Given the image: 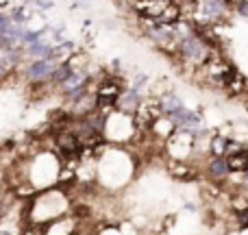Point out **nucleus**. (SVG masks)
Listing matches in <instances>:
<instances>
[{
    "label": "nucleus",
    "mask_w": 248,
    "mask_h": 235,
    "mask_svg": "<svg viewBox=\"0 0 248 235\" xmlns=\"http://www.w3.org/2000/svg\"><path fill=\"white\" fill-rule=\"evenodd\" d=\"M57 70V63L52 59H42V61H31L24 70V77L31 85H50V78Z\"/></svg>",
    "instance_id": "obj_3"
},
{
    "label": "nucleus",
    "mask_w": 248,
    "mask_h": 235,
    "mask_svg": "<svg viewBox=\"0 0 248 235\" xmlns=\"http://www.w3.org/2000/svg\"><path fill=\"white\" fill-rule=\"evenodd\" d=\"M50 52H52V44H48L46 39L37 44H31V46L24 48V57H31L33 61H42V59H50Z\"/></svg>",
    "instance_id": "obj_11"
},
{
    "label": "nucleus",
    "mask_w": 248,
    "mask_h": 235,
    "mask_svg": "<svg viewBox=\"0 0 248 235\" xmlns=\"http://www.w3.org/2000/svg\"><path fill=\"white\" fill-rule=\"evenodd\" d=\"M144 94H141V90H135V87H126V92L120 96V100L116 103V111L124 113V116H131L135 118L137 111L141 109V105H144Z\"/></svg>",
    "instance_id": "obj_4"
},
{
    "label": "nucleus",
    "mask_w": 248,
    "mask_h": 235,
    "mask_svg": "<svg viewBox=\"0 0 248 235\" xmlns=\"http://www.w3.org/2000/svg\"><path fill=\"white\" fill-rule=\"evenodd\" d=\"M168 172H170V176L174 181H192L196 176V170L187 161H170L168 163Z\"/></svg>",
    "instance_id": "obj_8"
},
{
    "label": "nucleus",
    "mask_w": 248,
    "mask_h": 235,
    "mask_svg": "<svg viewBox=\"0 0 248 235\" xmlns=\"http://www.w3.org/2000/svg\"><path fill=\"white\" fill-rule=\"evenodd\" d=\"M11 16L9 13H0V35H7L9 26H11Z\"/></svg>",
    "instance_id": "obj_13"
},
{
    "label": "nucleus",
    "mask_w": 248,
    "mask_h": 235,
    "mask_svg": "<svg viewBox=\"0 0 248 235\" xmlns=\"http://www.w3.org/2000/svg\"><path fill=\"white\" fill-rule=\"evenodd\" d=\"M229 146H231V137L227 135H214L209 141V155L211 157H227Z\"/></svg>",
    "instance_id": "obj_12"
},
{
    "label": "nucleus",
    "mask_w": 248,
    "mask_h": 235,
    "mask_svg": "<svg viewBox=\"0 0 248 235\" xmlns=\"http://www.w3.org/2000/svg\"><path fill=\"white\" fill-rule=\"evenodd\" d=\"M229 11V0H201V16L207 20V24L220 22Z\"/></svg>",
    "instance_id": "obj_5"
},
{
    "label": "nucleus",
    "mask_w": 248,
    "mask_h": 235,
    "mask_svg": "<svg viewBox=\"0 0 248 235\" xmlns=\"http://www.w3.org/2000/svg\"><path fill=\"white\" fill-rule=\"evenodd\" d=\"M124 92H126V81H124L120 74L100 77L98 85L94 90L96 100H98V109H113Z\"/></svg>",
    "instance_id": "obj_2"
},
{
    "label": "nucleus",
    "mask_w": 248,
    "mask_h": 235,
    "mask_svg": "<svg viewBox=\"0 0 248 235\" xmlns=\"http://www.w3.org/2000/svg\"><path fill=\"white\" fill-rule=\"evenodd\" d=\"M159 98V107H161V113L166 118H172L174 113H179L181 109H185L183 100L174 94V92H163V94L157 96Z\"/></svg>",
    "instance_id": "obj_7"
},
{
    "label": "nucleus",
    "mask_w": 248,
    "mask_h": 235,
    "mask_svg": "<svg viewBox=\"0 0 248 235\" xmlns=\"http://www.w3.org/2000/svg\"><path fill=\"white\" fill-rule=\"evenodd\" d=\"M207 174H209V179L218 181V183L220 181H227L231 176V168H229L227 157H211L207 161Z\"/></svg>",
    "instance_id": "obj_6"
},
{
    "label": "nucleus",
    "mask_w": 248,
    "mask_h": 235,
    "mask_svg": "<svg viewBox=\"0 0 248 235\" xmlns=\"http://www.w3.org/2000/svg\"><path fill=\"white\" fill-rule=\"evenodd\" d=\"M229 168H231V174H248V148L244 146L242 150L229 155L227 157Z\"/></svg>",
    "instance_id": "obj_9"
},
{
    "label": "nucleus",
    "mask_w": 248,
    "mask_h": 235,
    "mask_svg": "<svg viewBox=\"0 0 248 235\" xmlns=\"http://www.w3.org/2000/svg\"><path fill=\"white\" fill-rule=\"evenodd\" d=\"M176 57L181 59V63L189 65V68L201 70L202 65H205L211 57H214V48H211L209 44H207L205 39H202L201 35L194 31V33H189L187 37H183Z\"/></svg>",
    "instance_id": "obj_1"
},
{
    "label": "nucleus",
    "mask_w": 248,
    "mask_h": 235,
    "mask_svg": "<svg viewBox=\"0 0 248 235\" xmlns=\"http://www.w3.org/2000/svg\"><path fill=\"white\" fill-rule=\"evenodd\" d=\"M74 42H59V44H55L52 46V52H50V59L55 61L57 65H61V63H68L70 59L74 57Z\"/></svg>",
    "instance_id": "obj_10"
}]
</instances>
